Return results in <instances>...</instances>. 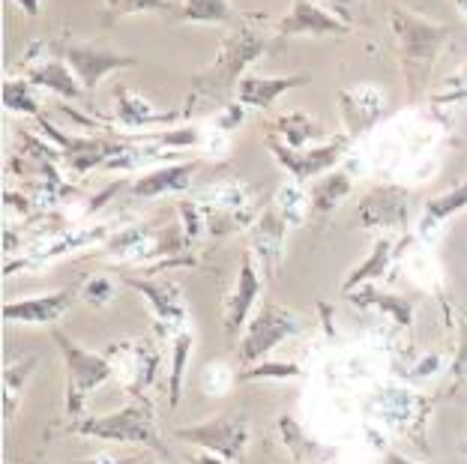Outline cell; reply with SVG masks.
Instances as JSON below:
<instances>
[{
	"mask_svg": "<svg viewBox=\"0 0 467 464\" xmlns=\"http://www.w3.org/2000/svg\"><path fill=\"white\" fill-rule=\"evenodd\" d=\"M267 48H273L270 36L261 34L258 27H252L249 21H243V25H237L222 39L213 63L192 78V93L189 97L228 105V99L237 93V84L246 78V69Z\"/></svg>",
	"mask_w": 467,
	"mask_h": 464,
	"instance_id": "1",
	"label": "cell"
},
{
	"mask_svg": "<svg viewBox=\"0 0 467 464\" xmlns=\"http://www.w3.org/2000/svg\"><path fill=\"white\" fill-rule=\"evenodd\" d=\"M389 27H392V34H396L401 76H405V84H408V99L413 102L426 90L434 60L450 46L452 30L447 25H434V21L410 13L405 6L392 9Z\"/></svg>",
	"mask_w": 467,
	"mask_h": 464,
	"instance_id": "2",
	"label": "cell"
},
{
	"mask_svg": "<svg viewBox=\"0 0 467 464\" xmlns=\"http://www.w3.org/2000/svg\"><path fill=\"white\" fill-rule=\"evenodd\" d=\"M72 435L81 438H97L109 440V444H135L153 449L156 456H168V447L162 435H159L153 405L147 402V396H138V402L126 405L114 414L105 417H78L69 423Z\"/></svg>",
	"mask_w": 467,
	"mask_h": 464,
	"instance_id": "3",
	"label": "cell"
},
{
	"mask_svg": "<svg viewBox=\"0 0 467 464\" xmlns=\"http://www.w3.org/2000/svg\"><path fill=\"white\" fill-rule=\"evenodd\" d=\"M51 339H55L57 351L67 366V417L72 419L84 417V402L97 387H102L114 375V363L105 354L88 351L78 342H72L67 333L51 326Z\"/></svg>",
	"mask_w": 467,
	"mask_h": 464,
	"instance_id": "4",
	"label": "cell"
},
{
	"mask_svg": "<svg viewBox=\"0 0 467 464\" xmlns=\"http://www.w3.org/2000/svg\"><path fill=\"white\" fill-rule=\"evenodd\" d=\"M36 120H39V129L57 144V150L63 153V162H67L76 174H88V171H93V168L109 165L114 156H120V153L130 150V147L144 141V135H135V139H130V135H117V132L67 135L60 126H55L48 118H42V114Z\"/></svg>",
	"mask_w": 467,
	"mask_h": 464,
	"instance_id": "5",
	"label": "cell"
},
{
	"mask_svg": "<svg viewBox=\"0 0 467 464\" xmlns=\"http://www.w3.org/2000/svg\"><path fill=\"white\" fill-rule=\"evenodd\" d=\"M306 330H309V318H303V314L285 309V305L273 300H264L258 314L249 321L246 333H243V339L237 342L240 363L243 366L261 363L273 347H279L282 342H288Z\"/></svg>",
	"mask_w": 467,
	"mask_h": 464,
	"instance_id": "6",
	"label": "cell"
},
{
	"mask_svg": "<svg viewBox=\"0 0 467 464\" xmlns=\"http://www.w3.org/2000/svg\"><path fill=\"white\" fill-rule=\"evenodd\" d=\"M174 438L183 440V444L201 447L204 452H213L228 464H240L249 444V423L243 414H219L198 426L174 428Z\"/></svg>",
	"mask_w": 467,
	"mask_h": 464,
	"instance_id": "7",
	"label": "cell"
},
{
	"mask_svg": "<svg viewBox=\"0 0 467 464\" xmlns=\"http://www.w3.org/2000/svg\"><path fill=\"white\" fill-rule=\"evenodd\" d=\"M123 282L130 284L132 291L141 294L144 303L150 305L159 339H174L180 330L189 326V309H186L183 291H180L177 282L153 279V276L141 279V276H130V273L123 276Z\"/></svg>",
	"mask_w": 467,
	"mask_h": 464,
	"instance_id": "8",
	"label": "cell"
},
{
	"mask_svg": "<svg viewBox=\"0 0 467 464\" xmlns=\"http://www.w3.org/2000/svg\"><path fill=\"white\" fill-rule=\"evenodd\" d=\"M413 216V195L405 186H375L359 198L357 204V222L368 231H387L396 228L401 234H408Z\"/></svg>",
	"mask_w": 467,
	"mask_h": 464,
	"instance_id": "9",
	"label": "cell"
},
{
	"mask_svg": "<svg viewBox=\"0 0 467 464\" xmlns=\"http://www.w3.org/2000/svg\"><path fill=\"white\" fill-rule=\"evenodd\" d=\"M348 147H350L348 135H336V139H330L321 147H312V150H291L288 144H282L279 139L267 135V150L273 153V160L294 177V183H303V180H312L317 174H327L348 153Z\"/></svg>",
	"mask_w": 467,
	"mask_h": 464,
	"instance_id": "10",
	"label": "cell"
},
{
	"mask_svg": "<svg viewBox=\"0 0 467 464\" xmlns=\"http://www.w3.org/2000/svg\"><path fill=\"white\" fill-rule=\"evenodd\" d=\"M279 36H348L350 25L345 18H336L315 4V0H294L291 9L275 21Z\"/></svg>",
	"mask_w": 467,
	"mask_h": 464,
	"instance_id": "11",
	"label": "cell"
},
{
	"mask_svg": "<svg viewBox=\"0 0 467 464\" xmlns=\"http://www.w3.org/2000/svg\"><path fill=\"white\" fill-rule=\"evenodd\" d=\"M288 216L279 207L270 204L264 213L254 219L249 228L252 258L261 263L264 276H275L282 267V249H285V231H288Z\"/></svg>",
	"mask_w": 467,
	"mask_h": 464,
	"instance_id": "12",
	"label": "cell"
},
{
	"mask_svg": "<svg viewBox=\"0 0 467 464\" xmlns=\"http://www.w3.org/2000/svg\"><path fill=\"white\" fill-rule=\"evenodd\" d=\"M63 60H67L69 69L76 72V78L81 81L84 90H93L109 72L135 67L138 63L135 55H114V51H105L97 46H76V42H67V46H63Z\"/></svg>",
	"mask_w": 467,
	"mask_h": 464,
	"instance_id": "13",
	"label": "cell"
},
{
	"mask_svg": "<svg viewBox=\"0 0 467 464\" xmlns=\"http://www.w3.org/2000/svg\"><path fill=\"white\" fill-rule=\"evenodd\" d=\"M76 303V288H63L42 294V297H25L4 305V321L16 326H55L69 305Z\"/></svg>",
	"mask_w": 467,
	"mask_h": 464,
	"instance_id": "14",
	"label": "cell"
},
{
	"mask_svg": "<svg viewBox=\"0 0 467 464\" xmlns=\"http://www.w3.org/2000/svg\"><path fill=\"white\" fill-rule=\"evenodd\" d=\"M384 93L371 84H359V88H350L338 93V111H342L348 139H359L366 135L371 126L384 118Z\"/></svg>",
	"mask_w": 467,
	"mask_h": 464,
	"instance_id": "15",
	"label": "cell"
},
{
	"mask_svg": "<svg viewBox=\"0 0 467 464\" xmlns=\"http://www.w3.org/2000/svg\"><path fill=\"white\" fill-rule=\"evenodd\" d=\"M258 294H261V276H258V270H254V258L246 255L240 263L234 294L225 300V335L231 342H240L243 333H246V318L254 300H258Z\"/></svg>",
	"mask_w": 467,
	"mask_h": 464,
	"instance_id": "16",
	"label": "cell"
},
{
	"mask_svg": "<svg viewBox=\"0 0 467 464\" xmlns=\"http://www.w3.org/2000/svg\"><path fill=\"white\" fill-rule=\"evenodd\" d=\"M117 97V120H120L123 126H130V129H138V126H171L177 120H183L189 108H192V97H189L180 108H153L150 102L135 97V93H130L123 88V84H117L114 90Z\"/></svg>",
	"mask_w": 467,
	"mask_h": 464,
	"instance_id": "17",
	"label": "cell"
},
{
	"mask_svg": "<svg viewBox=\"0 0 467 464\" xmlns=\"http://www.w3.org/2000/svg\"><path fill=\"white\" fill-rule=\"evenodd\" d=\"M195 171H201V160H189V162L156 168V171L138 177V180L130 186V195L132 198H159V195L183 192V189L192 186Z\"/></svg>",
	"mask_w": 467,
	"mask_h": 464,
	"instance_id": "18",
	"label": "cell"
},
{
	"mask_svg": "<svg viewBox=\"0 0 467 464\" xmlns=\"http://www.w3.org/2000/svg\"><path fill=\"white\" fill-rule=\"evenodd\" d=\"M309 84V72H300V76H279V78H258V76H246L237 84V102L246 105V108L264 111L294 88H303Z\"/></svg>",
	"mask_w": 467,
	"mask_h": 464,
	"instance_id": "19",
	"label": "cell"
},
{
	"mask_svg": "<svg viewBox=\"0 0 467 464\" xmlns=\"http://www.w3.org/2000/svg\"><path fill=\"white\" fill-rule=\"evenodd\" d=\"M405 246H408V234L401 237L399 242H392L389 237H380L375 242V249L368 252V258L345 279L342 294H354V291L363 288V284H368V282L384 279L387 273H389V263L396 261V255H399V249H405Z\"/></svg>",
	"mask_w": 467,
	"mask_h": 464,
	"instance_id": "20",
	"label": "cell"
},
{
	"mask_svg": "<svg viewBox=\"0 0 467 464\" xmlns=\"http://www.w3.org/2000/svg\"><path fill=\"white\" fill-rule=\"evenodd\" d=\"M27 81L36 84V88L55 90L63 99H81V90H84L81 81L76 78V72L69 69V63L57 57H46L34 63V67L27 69Z\"/></svg>",
	"mask_w": 467,
	"mask_h": 464,
	"instance_id": "21",
	"label": "cell"
},
{
	"mask_svg": "<svg viewBox=\"0 0 467 464\" xmlns=\"http://www.w3.org/2000/svg\"><path fill=\"white\" fill-rule=\"evenodd\" d=\"M354 189V180H350L348 171H327L321 174V180L312 186L309 192V216L312 222H324L333 210L342 204V198Z\"/></svg>",
	"mask_w": 467,
	"mask_h": 464,
	"instance_id": "22",
	"label": "cell"
},
{
	"mask_svg": "<svg viewBox=\"0 0 467 464\" xmlns=\"http://www.w3.org/2000/svg\"><path fill=\"white\" fill-rule=\"evenodd\" d=\"M270 135L279 139L282 144H288L291 150H303L309 141H321L324 139V126L317 123L312 114L306 111H288L282 118H275L270 126Z\"/></svg>",
	"mask_w": 467,
	"mask_h": 464,
	"instance_id": "23",
	"label": "cell"
},
{
	"mask_svg": "<svg viewBox=\"0 0 467 464\" xmlns=\"http://www.w3.org/2000/svg\"><path fill=\"white\" fill-rule=\"evenodd\" d=\"M350 297H354L359 309H378V312L389 314L401 330H410L413 326V300L399 297V294H384V291L371 288V284H363V288L354 291Z\"/></svg>",
	"mask_w": 467,
	"mask_h": 464,
	"instance_id": "24",
	"label": "cell"
},
{
	"mask_svg": "<svg viewBox=\"0 0 467 464\" xmlns=\"http://www.w3.org/2000/svg\"><path fill=\"white\" fill-rule=\"evenodd\" d=\"M467 210V180H462L459 186H452L450 192L443 195H434L422 204V219H420V231L429 234L431 228L443 225L447 219H452L455 213Z\"/></svg>",
	"mask_w": 467,
	"mask_h": 464,
	"instance_id": "25",
	"label": "cell"
},
{
	"mask_svg": "<svg viewBox=\"0 0 467 464\" xmlns=\"http://www.w3.org/2000/svg\"><path fill=\"white\" fill-rule=\"evenodd\" d=\"M192 342L195 335L192 330H180L171 339V372H168V405L174 410L180 407V398H183V377H186V363L189 354H192Z\"/></svg>",
	"mask_w": 467,
	"mask_h": 464,
	"instance_id": "26",
	"label": "cell"
},
{
	"mask_svg": "<svg viewBox=\"0 0 467 464\" xmlns=\"http://www.w3.org/2000/svg\"><path fill=\"white\" fill-rule=\"evenodd\" d=\"M174 18L192 25H231L237 13L228 0H183Z\"/></svg>",
	"mask_w": 467,
	"mask_h": 464,
	"instance_id": "27",
	"label": "cell"
},
{
	"mask_svg": "<svg viewBox=\"0 0 467 464\" xmlns=\"http://www.w3.org/2000/svg\"><path fill=\"white\" fill-rule=\"evenodd\" d=\"M177 4L171 0H105L102 6V25L114 27L117 21L126 15H138V13H171L177 15Z\"/></svg>",
	"mask_w": 467,
	"mask_h": 464,
	"instance_id": "28",
	"label": "cell"
},
{
	"mask_svg": "<svg viewBox=\"0 0 467 464\" xmlns=\"http://www.w3.org/2000/svg\"><path fill=\"white\" fill-rule=\"evenodd\" d=\"M275 428H279L282 444H285V449L291 452V459L296 464H306V461H312L317 456V444H315L309 435H306V428L296 423L291 414H282L279 417V426H275Z\"/></svg>",
	"mask_w": 467,
	"mask_h": 464,
	"instance_id": "29",
	"label": "cell"
},
{
	"mask_svg": "<svg viewBox=\"0 0 467 464\" xmlns=\"http://www.w3.org/2000/svg\"><path fill=\"white\" fill-rule=\"evenodd\" d=\"M34 366H36V356H27V360H21V363L6 368V375H4V419H9V417L16 414L21 384H25L27 377H30Z\"/></svg>",
	"mask_w": 467,
	"mask_h": 464,
	"instance_id": "30",
	"label": "cell"
},
{
	"mask_svg": "<svg viewBox=\"0 0 467 464\" xmlns=\"http://www.w3.org/2000/svg\"><path fill=\"white\" fill-rule=\"evenodd\" d=\"M455 330H459V347H455V360L450 368V387L447 396H455L467 387V312H459L455 318Z\"/></svg>",
	"mask_w": 467,
	"mask_h": 464,
	"instance_id": "31",
	"label": "cell"
},
{
	"mask_svg": "<svg viewBox=\"0 0 467 464\" xmlns=\"http://www.w3.org/2000/svg\"><path fill=\"white\" fill-rule=\"evenodd\" d=\"M303 375V366L296 363H254L249 366L246 372L237 375L240 384H249V381H291V377H300Z\"/></svg>",
	"mask_w": 467,
	"mask_h": 464,
	"instance_id": "32",
	"label": "cell"
},
{
	"mask_svg": "<svg viewBox=\"0 0 467 464\" xmlns=\"http://www.w3.org/2000/svg\"><path fill=\"white\" fill-rule=\"evenodd\" d=\"M4 105L9 111H21V114H34V118H39V99L34 97L30 81H21V78L6 81L4 84Z\"/></svg>",
	"mask_w": 467,
	"mask_h": 464,
	"instance_id": "33",
	"label": "cell"
},
{
	"mask_svg": "<svg viewBox=\"0 0 467 464\" xmlns=\"http://www.w3.org/2000/svg\"><path fill=\"white\" fill-rule=\"evenodd\" d=\"M177 210H180V219H183V228H186L183 234L189 237V242H195L207 228L204 210H201V204H192V201H183Z\"/></svg>",
	"mask_w": 467,
	"mask_h": 464,
	"instance_id": "34",
	"label": "cell"
},
{
	"mask_svg": "<svg viewBox=\"0 0 467 464\" xmlns=\"http://www.w3.org/2000/svg\"><path fill=\"white\" fill-rule=\"evenodd\" d=\"M300 183H294V186H285V189H279V195H275V207L282 210L285 216H288V222H300L303 219V198H300V189H296Z\"/></svg>",
	"mask_w": 467,
	"mask_h": 464,
	"instance_id": "35",
	"label": "cell"
},
{
	"mask_svg": "<svg viewBox=\"0 0 467 464\" xmlns=\"http://www.w3.org/2000/svg\"><path fill=\"white\" fill-rule=\"evenodd\" d=\"M81 294H84V300H88V303L102 305V303H109V297H111V282L105 276H93V279L84 282Z\"/></svg>",
	"mask_w": 467,
	"mask_h": 464,
	"instance_id": "36",
	"label": "cell"
},
{
	"mask_svg": "<svg viewBox=\"0 0 467 464\" xmlns=\"http://www.w3.org/2000/svg\"><path fill=\"white\" fill-rule=\"evenodd\" d=\"M243 120H246V105H240V102H228L216 126H219L222 132H234Z\"/></svg>",
	"mask_w": 467,
	"mask_h": 464,
	"instance_id": "37",
	"label": "cell"
},
{
	"mask_svg": "<svg viewBox=\"0 0 467 464\" xmlns=\"http://www.w3.org/2000/svg\"><path fill=\"white\" fill-rule=\"evenodd\" d=\"M434 105H467V84L452 88L447 93H438V97H434Z\"/></svg>",
	"mask_w": 467,
	"mask_h": 464,
	"instance_id": "38",
	"label": "cell"
},
{
	"mask_svg": "<svg viewBox=\"0 0 467 464\" xmlns=\"http://www.w3.org/2000/svg\"><path fill=\"white\" fill-rule=\"evenodd\" d=\"M189 464H228V461L213 456V452H201V456H189Z\"/></svg>",
	"mask_w": 467,
	"mask_h": 464,
	"instance_id": "39",
	"label": "cell"
},
{
	"mask_svg": "<svg viewBox=\"0 0 467 464\" xmlns=\"http://www.w3.org/2000/svg\"><path fill=\"white\" fill-rule=\"evenodd\" d=\"M384 464H417V461H410L408 456H401V452H387Z\"/></svg>",
	"mask_w": 467,
	"mask_h": 464,
	"instance_id": "40",
	"label": "cell"
},
{
	"mask_svg": "<svg viewBox=\"0 0 467 464\" xmlns=\"http://www.w3.org/2000/svg\"><path fill=\"white\" fill-rule=\"evenodd\" d=\"M27 15H39V0H16Z\"/></svg>",
	"mask_w": 467,
	"mask_h": 464,
	"instance_id": "41",
	"label": "cell"
},
{
	"mask_svg": "<svg viewBox=\"0 0 467 464\" xmlns=\"http://www.w3.org/2000/svg\"><path fill=\"white\" fill-rule=\"evenodd\" d=\"M447 84H452V88H462V84H467V67H462L459 72H455V76Z\"/></svg>",
	"mask_w": 467,
	"mask_h": 464,
	"instance_id": "42",
	"label": "cell"
},
{
	"mask_svg": "<svg viewBox=\"0 0 467 464\" xmlns=\"http://www.w3.org/2000/svg\"><path fill=\"white\" fill-rule=\"evenodd\" d=\"M321 4H333L338 15H345V9L350 6V0H321Z\"/></svg>",
	"mask_w": 467,
	"mask_h": 464,
	"instance_id": "43",
	"label": "cell"
},
{
	"mask_svg": "<svg viewBox=\"0 0 467 464\" xmlns=\"http://www.w3.org/2000/svg\"><path fill=\"white\" fill-rule=\"evenodd\" d=\"M72 464H117L114 459L109 456H97V459H88V461H72Z\"/></svg>",
	"mask_w": 467,
	"mask_h": 464,
	"instance_id": "44",
	"label": "cell"
},
{
	"mask_svg": "<svg viewBox=\"0 0 467 464\" xmlns=\"http://www.w3.org/2000/svg\"><path fill=\"white\" fill-rule=\"evenodd\" d=\"M455 6H459V13H462L464 21H467V0H455Z\"/></svg>",
	"mask_w": 467,
	"mask_h": 464,
	"instance_id": "45",
	"label": "cell"
},
{
	"mask_svg": "<svg viewBox=\"0 0 467 464\" xmlns=\"http://www.w3.org/2000/svg\"><path fill=\"white\" fill-rule=\"evenodd\" d=\"M459 452H462V456H467V428H464V435H462V444H459Z\"/></svg>",
	"mask_w": 467,
	"mask_h": 464,
	"instance_id": "46",
	"label": "cell"
},
{
	"mask_svg": "<svg viewBox=\"0 0 467 464\" xmlns=\"http://www.w3.org/2000/svg\"><path fill=\"white\" fill-rule=\"evenodd\" d=\"M312 464H324V461H312Z\"/></svg>",
	"mask_w": 467,
	"mask_h": 464,
	"instance_id": "47",
	"label": "cell"
}]
</instances>
